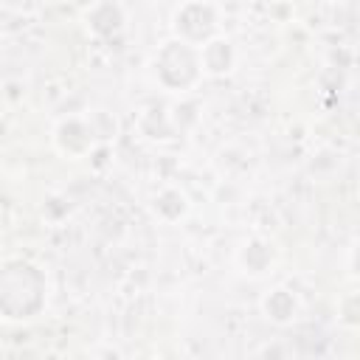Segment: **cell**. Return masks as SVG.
Instances as JSON below:
<instances>
[{
	"instance_id": "obj_1",
	"label": "cell",
	"mask_w": 360,
	"mask_h": 360,
	"mask_svg": "<svg viewBox=\"0 0 360 360\" xmlns=\"http://www.w3.org/2000/svg\"><path fill=\"white\" fill-rule=\"evenodd\" d=\"M264 312H267V318L284 323V321L295 318V298L287 290H273L270 298L264 301Z\"/></svg>"
}]
</instances>
